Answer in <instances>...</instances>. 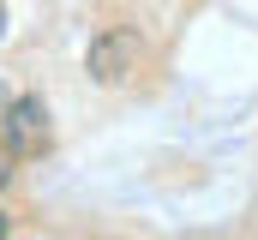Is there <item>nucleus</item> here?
<instances>
[{
    "mask_svg": "<svg viewBox=\"0 0 258 240\" xmlns=\"http://www.w3.org/2000/svg\"><path fill=\"white\" fill-rule=\"evenodd\" d=\"M138 66H144V36L132 24H102L90 36V48H84V72L96 84H108V90L126 84V78H138Z\"/></svg>",
    "mask_w": 258,
    "mask_h": 240,
    "instance_id": "nucleus-1",
    "label": "nucleus"
},
{
    "mask_svg": "<svg viewBox=\"0 0 258 240\" xmlns=\"http://www.w3.org/2000/svg\"><path fill=\"white\" fill-rule=\"evenodd\" d=\"M54 144V126H48V102L42 96H6L0 108V150L12 162H30Z\"/></svg>",
    "mask_w": 258,
    "mask_h": 240,
    "instance_id": "nucleus-2",
    "label": "nucleus"
},
{
    "mask_svg": "<svg viewBox=\"0 0 258 240\" xmlns=\"http://www.w3.org/2000/svg\"><path fill=\"white\" fill-rule=\"evenodd\" d=\"M6 96H12V84H6V78H0V108H6Z\"/></svg>",
    "mask_w": 258,
    "mask_h": 240,
    "instance_id": "nucleus-3",
    "label": "nucleus"
},
{
    "mask_svg": "<svg viewBox=\"0 0 258 240\" xmlns=\"http://www.w3.org/2000/svg\"><path fill=\"white\" fill-rule=\"evenodd\" d=\"M0 36H6V6H0Z\"/></svg>",
    "mask_w": 258,
    "mask_h": 240,
    "instance_id": "nucleus-4",
    "label": "nucleus"
},
{
    "mask_svg": "<svg viewBox=\"0 0 258 240\" xmlns=\"http://www.w3.org/2000/svg\"><path fill=\"white\" fill-rule=\"evenodd\" d=\"M0 240H6V210H0Z\"/></svg>",
    "mask_w": 258,
    "mask_h": 240,
    "instance_id": "nucleus-5",
    "label": "nucleus"
}]
</instances>
